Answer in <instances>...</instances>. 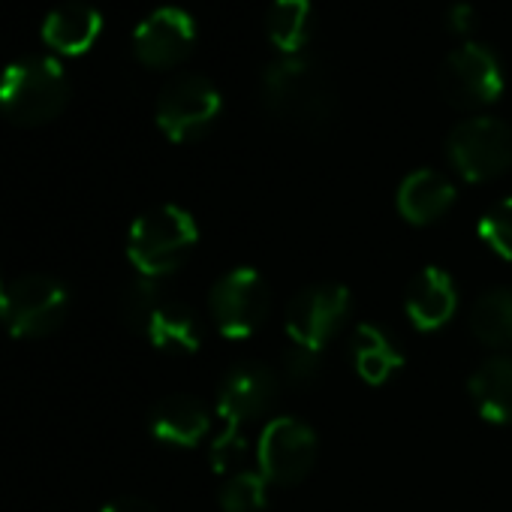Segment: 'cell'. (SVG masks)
<instances>
[{
	"label": "cell",
	"instance_id": "29",
	"mask_svg": "<svg viewBox=\"0 0 512 512\" xmlns=\"http://www.w3.org/2000/svg\"><path fill=\"white\" fill-rule=\"evenodd\" d=\"M4 293H7V287H4V284H0V305H4Z\"/></svg>",
	"mask_w": 512,
	"mask_h": 512
},
{
	"label": "cell",
	"instance_id": "22",
	"mask_svg": "<svg viewBox=\"0 0 512 512\" xmlns=\"http://www.w3.org/2000/svg\"><path fill=\"white\" fill-rule=\"evenodd\" d=\"M269 503V479L260 470H238L220 488L223 512H263Z\"/></svg>",
	"mask_w": 512,
	"mask_h": 512
},
{
	"label": "cell",
	"instance_id": "19",
	"mask_svg": "<svg viewBox=\"0 0 512 512\" xmlns=\"http://www.w3.org/2000/svg\"><path fill=\"white\" fill-rule=\"evenodd\" d=\"M148 341L163 350V353H196L199 350V341H202V332H199V320L196 314L181 305V302H169L163 299V305L154 311L148 329H145Z\"/></svg>",
	"mask_w": 512,
	"mask_h": 512
},
{
	"label": "cell",
	"instance_id": "25",
	"mask_svg": "<svg viewBox=\"0 0 512 512\" xmlns=\"http://www.w3.org/2000/svg\"><path fill=\"white\" fill-rule=\"evenodd\" d=\"M247 455V440L241 434H232V431H223L214 437L211 443V467L217 473H229L232 467H238V461Z\"/></svg>",
	"mask_w": 512,
	"mask_h": 512
},
{
	"label": "cell",
	"instance_id": "27",
	"mask_svg": "<svg viewBox=\"0 0 512 512\" xmlns=\"http://www.w3.org/2000/svg\"><path fill=\"white\" fill-rule=\"evenodd\" d=\"M446 25L455 37H470L473 28H476V13L470 4H455L446 16Z\"/></svg>",
	"mask_w": 512,
	"mask_h": 512
},
{
	"label": "cell",
	"instance_id": "10",
	"mask_svg": "<svg viewBox=\"0 0 512 512\" xmlns=\"http://www.w3.org/2000/svg\"><path fill=\"white\" fill-rule=\"evenodd\" d=\"M350 314V290L341 284H317L302 290L287 308V335L293 347L323 353Z\"/></svg>",
	"mask_w": 512,
	"mask_h": 512
},
{
	"label": "cell",
	"instance_id": "17",
	"mask_svg": "<svg viewBox=\"0 0 512 512\" xmlns=\"http://www.w3.org/2000/svg\"><path fill=\"white\" fill-rule=\"evenodd\" d=\"M467 389L482 419L494 425L512 422V356H494L482 362Z\"/></svg>",
	"mask_w": 512,
	"mask_h": 512
},
{
	"label": "cell",
	"instance_id": "1",
	"mask_svg": "<svg viewBox=\"0 0 512 512\" xmlns=\"http://www.w3.org/2000/svg\"><path fill=\"white\" fill-rule=\"evenodd\" d=\"M70 100V79L58 58L31 55L0 73V115L16 127L55 121Z\"/></svg>",
	"mask_w": 512,
	"mask_h": 512
},
{
	"label": "cell",
	"instance_id": "24",
	"mask_svg": "<svg viewBox=\"0 0 512 512\" xmlns=\"http://www.w3.org/2000/svg\"><path fill=\"white\" fill-rule=\"evenodd\" d=\"M163 305V293H160V284L157 281H148V278H139L127 296H124V320L133 332H142L148 329L154 311Z\"/></svg>",
	"mask_w": 512,
	"mask_h": 512
},
{
	"label": "cell",
	"instance_id": "12",
	"mask_svg": "<svg viewBox=\"0 0 512 512\" xmlns=\"http://www.w3.org/2000/svg\"><path fill=\"white\" fill-rule=\"evenodd\" d=\"M196 46V25L178 7L154 10L133 34V52L148 70H169L181 64Z\"/></svg>",
	"mask_w": 512,
	"mask_h": 512
},
{
	"label": "cell",
	"instance_id": "16",
	"mask_svg": "<svg viewBox=\"0 0 512 512\" xmlns=\"http://www.w3.org/2000/svg\"><path fill=\"white\" fill-rule=\"evenodd\" d=\"M395 202H398V211L407 223L425 226V223L440 220L452 208L455 187L446 175H440L434 169H419L401 181Z\"/></svg>",
	"mask_w": 512,
	"mask_h": 512
},
{
	"label": "cell",
	"instance_id": "11",
	"mask_svg": "<svg viewBox=\"0 0 512 512\" xmlns=\"http://www.w3.org/2000/svg\"><path fill=\"white\" fill-rule=\"evenodd\" d=\"M278 377L272 368L260 362H241L235 365L217 392V416L226 422L223 431L241 434V428L253 419L269 413V407L278 398Z\"/></svg>",
	"mask_w": 512,
	"mask_h": 512
},
{
	"label": "cell",
	"instance_id": "9",
	"mask_svg": "<svg viewBox=\"0 0 512 512\" xmlns=\"http://www.w3.org/2000/svg\"><path fill=\"white\" fill-rule=\"evenodd\" d=\"M223 97L202 76H178L157 97V127L169 142L199 139L220 115Z\"/></svg>",
	"mask_w": 512,
	"mask_h": 512
},
{
	"label": "cell",
	"instance_id": "8",
	"mask_svg": "<svg viewBox=\"0 0 512 512\" xmlns=\"http://www.w3.org/2000/svg\"><path fill=\"white\" fill-rule=\"evenodd\" d=\"M440 94L455 109H482L503 94V73L497 58L479 43H461L440 67Z\"/></svg>",
	"mask_w": 512,
	"mask_h": 512
},
{
	"label": "cell",
	"instance_id": "3",
	"mask_svg": "<svg viewBox=\"0 0 512 512\" xmlns=\"http://www.w3.org/2000/svg\"><path fill=\"white\" fill-rule=\"evenodd\" d=\"M199 241L196 220L178 205H160L136 217L127 238V256L142 278L160 281L172 275Z\"/></svg>",
	"mask_w": 512,
	"mask_h": 512
},
{
	"label": "cell",
	"instance_id": "18",
	"mask_svg": "<svg viewBox=\"0 0 512 512\" xmlns=\"http://www.w3.org/2000/svg\"><path fill=\"white\" fill-rule=\"evenodd\" d=\"M350 353H353L356 374L365 383H371V386H383L404 365V353L398 350V344L380 326H374V323H362L353 332Z\"/></svg>",
	"mask_w": 512,
	"mask_h": 512
},
{
	"label": "cell",
	"instance_id": "26",
	"mask_svg": "<svg viewBox=\"0 0 512 512\" xmlns=\"http://www.w3.org/2000/svg\"><path fill=\"white\" fill-rule=\"evenodd\" d=\"M320 359H323V353H311V350L293 347L287 353V374H290V380H296L299 386L314 383L317 374H320Z\"/></svg>",
	"mask_w": 512,
	"mask_h": 512
},
{
	"label": "cell",
	"instance_id": "7",
	"mask_svg": "<svg viewBox=\"0 0 512 512\" xmlns=\"http://www.w3.org/2000/svg\"><path fill=\"white\" fill-rule=\"evenodd\" d=\"M260 473L275 485L302 482L317 461V431L293 416L272 419L256 443Z\"/></svg>",
	"mask_w": 512,
	"mask_h": 512
},
{
	"label": "cell",
	"instance_id": "2",
	"mask_svg": "<svg viewBox=\"0 0 512 512\" xmlns=\"http://www.w3.org/2000/svg\"><path fill=\"white\" fill-rule=\"evenodd\" d=\"M263 103L278 121L308 130L323 127L335 112L326 73L302 55L281 58L263 73Z\"/></svg>",
	"mask_w": 512,
	"mask_h": 512
},
{
	"label": "cell",
	"instance_id": "23",
	"mask_svg": "<svg viewBox=\"0 0 512 512\" xmlns=\"http://www.w3.org/2000/svg\"><path fill=\"white\" fill-rule=\"evenodd\" d=\"M479 238L512 263V196L500 199L479 217Z\"/></svg>",
	"mask_w": 512,
	"mask_h": 512
},
{
	"label": "cell",
	"instance_id": "4",
	"mask_svg": "<svg viewBox=\"0 0 512 512\" xmlns=\"http://www.w3.org/2000/svg\"><path fill=\"white\" fill-rule=\"evenodd\" d=\"M446 154L455 172L473 184L500 178L512 169V127L488 115L467 118L449 133Z\"/></svg>",
	"mask_w": 512,
	"mask_h": 512
},
{
	"label": "cell",
	"instance_id": "15",
	"mask_svg": "<svg viewBox=\"0 0 512 512\" xmlns=\"http://www.w3.org/2000/svg\"><path fill=\"white\" fill-rule=\"evenodd\" d=\"M148 425L160 443L190 449L208 434L211 419H208V410L199 398L178 392V395H166L154 404Z\"/></svg>",
	"mask_w": 512,
	"mask_h": 512
},
{
	"label": "cell",
	"instance_id": "5",
	"mask_svg": "<svg viewBox=\"0 0 512 512\" xmlns=\"http://www.w3.org/2000/svg\"><path fill=\"white\" fill-rule=\"evenodd\" d=\"M269 308H272L269 284L250 266H238L226 272L211 287V296H208V311L214 317V326L229 341L250 338L266 323Z\"/></svg>",
	"mask_w": 512,
	"mask_h": 512
},
{
	"label": "cell",
	"instance_id": "14",
	"mask_svg": "<svg viewBox=\"0 0 512 512\" xmlns=\"http://www.w3.org/2000/svg\"><path fill=\"white\" fill-rule=\"evenodd\" d=\"M43 43L64 58H79L94 49V43L103 34V16L100 10L70 0V4L55 7L43 22Z\"/></svg>",
	"mask_w": 512,
	"mask_h": 512
},
{
	"label": "cell",
	"instance_id": "28",
	"mask_svg": "<svg viewBox=\"0 0 512 512\" xmlns=\"http://www.w3.org/2000/svg\"><path fill=\"white\" fill-rule=\"evenodd\" d=\"M103 512H157V509L142 497H118V500L106 503Z\"/></svg>",
	"mask_w": 512,
	"mask_h": 512
},
{
	"label": "cell",
	"instance_id": "21",
	"mask_svg": "<svg viewBox=\"0 0 512 512\" xmlns=\"http://www.w3.org/2000/svg\"><path fill=\"white\" fill-rule=\"evenodd\" d=\"M266 28L272 46L284 58L299 55L311 37V0H275Z\"/></svg>",
	"mask_w": 512,
	"mask_h": 512
},
{
	"label": "cell",
	"instance_id": "20",
	"mask_svg": "<svg viewBox=\"0 0 512 512\" xmlns=\"http://www.w3.org/2000/svg\"><path fill=\"white\" fill-rule=\"evenodd\" d=\"M470 332L494 350H512V290H491L470 311Z\"/></svg>",
	"mask_w": 512,
	"mask_h": 512
},
{
	"label": "cell",
	"instance_id": "13",
	"mask_svg": "<svg viewBox=\"0 0 512 512\" xmlns=\"http://www.w3.org/2000/svg\"><path fill=\"white\" fill-rule=\"evenodd\" d=\"M404 308H407L410 323L419 332L443 329L455 317V308H458V293H455L449 272H443L437 266L422 269L407 287Z\"/></svg>",
	"mask_w": 512,
	"mask_h": 512
},
{
	"label": "cell",
	"instance_id": "6",
	"mask_svg": "<svg viewBox=\"0 0 512 512\" xmlns=\"http://www.w3.org/2000/svg\"><path fill=\"white\" fill-rule=\"evenodd\" d=\"M67 287L49 275H25L13 281L0 305V320L16 338H43L52 335L67 317Z\"/></svg>",
	"mask_w": 512,
	"mask_h": 512
}]
</instances>
